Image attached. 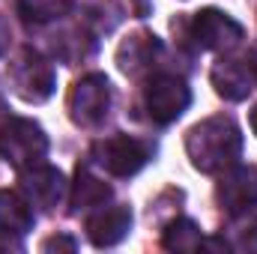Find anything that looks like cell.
Segmentation results:
<instances>
[{
    "label": "cell",
    "mask_w": 257,
    "mask_h": 254,
    "mask_svg": "<svg viewBox=\"0 0 257 254\" xmlns=\"http://www.w3.org/2000/svg\"><path fill=\"white\" fill-rule=\"evenodd\" d=\"M233 218H236V224L227 227V239L221 236L224 245L233 251H257V218H248V212L233 215Z\"/></svg>",
    "instance_id": "obj_17"
},
{
    "label": "cell",
    "mask_w": 257,
    "mask_h": 254,
    "mask_svg": "<svg viewBox=\"0 0 257 254\" xmlns=\"http://www.w3.org/2000/svg\"><path fill=\"white\" fill-rule=\"evenodd\" d=\"M212 87L221 99L242 102L257 87V63L236 60V57H221L212 66Z\"/></svg>",
    "instance_id": "obj_11"
},
{
    "label": "cell",
    "mask_w": 257,
    "mask_h": 254,
    "mask_svg": "<svg viewBox=\"0 0 257 254\" xmlns=\"http://www.w3.org/2000/svg\"><path fill=\"white\" fill-rule=\"evenodd\" d=\"M21 194L30 206L42 209V212H51L54 206H60L66 194V177L51 168V165H33V168H24L21 171Z\"/></svg>",
    "instance_id": "obj_9"
},
{
    "label": "cell",
    "mask_w": 257,
    "mask_h": 254,
    "mask_svg": "<svg viewBox=\"0 0 257 254\" xmlns=\"http://www.w3.org/2000/svg\"><path fill=\"white\" fill-rule=\"evenodd\" d=\"M159 39L153 36V33H135V36H128L126 42L120 45V51H117V66H120V72H126V75H138V72H144V69H150L153 60H156V54H159Z\"/></svg>",
    "instance_id": "obj_12"
},
{
    "label": "cell",
    "mask_w": 257,
    "mask_h": 254,
    "mask_svg": "<svg viewBox=\"0 0 257 254\" xmlns=\"http://www.w3.org/2000/svg\"><path fill=\"white\" fill-rule=\"evenodd\" d=\"M45 153H48V135L42 132L39 123L27 117H12L3 123L0 129V159L3 162L24 171V168L39 165Z\"/></svg>",
    "instance_id": "obj_2"
},
{
    "label": "cell",
    "mask_w": 257,
    "mask_h": 254,
    "mask_svg": "<svg viewBox=\"0 0 257 254\" xmlns=\"http://www.w3.org/2000/svg\"><path fill=\"white\" fill-rule=\"evenodd\" d=\"M162 242H165L168 251H200L203 248V233L192 218H174L165 227Z\"/></svg>",
    "instance_id": "obj_15"
},
{
    "label": "cell",
    "mask_w": 257,
    "mask_h": 254,
    "mask_svg": "<svg viewBox=\"0 0 257 254\" xmlns=\"http://www.w3.org/2000/svg\"><path fill=\"white\" fill-rule=\"evenodd\" d=\"M9 39H12V33H9V21L0 15V54H6V48H9Z\"/></svg>",
    "instance_id": "obj_19"
},
{
    "label": "cell",
    "mask_w": 257,
    "mask_h": 254,
    "mask_svg": "<svg viewBox=\"0 0 257 254\" xmlns=\"http://www.w3.org/2000/svg\"><path fill=\"white\" fill-rule=\"evenodd\" d=\"M75 0H18V12L27 24H45L54 18H63Z\"/></svg>",
    "instance_id": "obj_16"
},
{
    "label": "cell",
    "mask_w": 257,
    "mask_h": 254,
    "mask_svg": "<svg viewBox=\"0 0 257 254\" xmlns=\"http://www.w3.org/2000/svg\"><path fill=\"white\" fill-rule=\"evenodd\" d=\"M90 159L111 177H135L153 159V147L135 135H111L93 144Z\"/></svg>",
    "instance_id": "obj_3"
},
{
    "label": "cell",
    "mask_w": 257,
    "mask_h": 254,
    "mask_svg": "<svg viewBox=\"0 0 257 254\" xmlns=\"http://www.w3.org/2000/svg\"><path fill=\"white\" fill-rule=\"evenodd\" d=\"M189 36L200 51H230L242 39V24L221 9H200L189 24Z\"/></svg>",
    "instance_id": "obj_7"
},
{
    "label": "cell",
    "mask_w": 257,
    "mask_h": 254,
    "mask_svg": "<svg viewBox=\"0 0 257 254\" xmlns=\"http://www.w3.org/2000/svg\"><path fill=\"white\" fill-rule=\"evenodd\" d=\"M54 248H69V251H75V239H69V236H54V239L42 242V251H54Z\"/></svg>",
    "instance_id": "obj_18"
},
{
    "label": "cell",
    "mask_w": 257,
    "mask_h": 254,
    "mask_svg": "<svg viewBox=\"0 0 257 254\" xmlns=\"http://www.w3.org/2000/svg\"><path fill=\"white\" fill-rule=\"evenodd\" d=\"M144 105H147V117L153 123L171 126L192 105V90H189V84L183 78L162 72V75H153L147 81V87H144Z\"/></svg>",
    "instance_id": "obj_4"
},
{
    "label": "cell",
    "mask_w": 257,
    "mask_h": 254,
    "mask_svg": "<svg viewBox=\"0 0 257 254\" xmlns=\"http://www.w3.org/2000/svg\"><path fill=\"white\" fill-rule=\"evenodd\" d=\"M33 206L24 200V194L0 191V236H24L33 230Z\"/></svg>",
    "instance_id": "obj_13"
},
{
    "label": "cell",
    "mask_w": 257,
    "mask_h": 254,
    "mask_svg": "<svg viewBox=\"0 0 257 254\" xmlns=\"http://www.w3.org/2000/svg\"><path fill=\"white\" fill-rule=\"evenodd\" d=\"M132 230V209L126 203H111V206H96L87 215V236L96 248H111L126 239Z\"/></svg>",
    "instance_id": "obj_10"
},
{
    "label": "cell",
    "mask_w": 257,
    "mask_h": 254,
    "mask_svg": "<svg viewBox=\"0 0 257 254\" xmlns=\"http://www.w3.org/2000/svg\"><path fill=\"white\" fill-rule=\"evenodd\" d=\"M111 197V186L102 183L90 168H78L75 174V189H72V212L96 209Z\"/></svg>",
    "instance_id": "obj_14"
},
{
    "label": "cell",
    "mask_w": 257,
    "mask_h": 254,
    "mask_svg": "<svg viewBox=\"0 0 257 254\" xmlns=\"http://www.w3.org/2000/svg\"><path fill=\"white\" fill-rule=\"evenodd\" d=\"M248 123H251V132L257 135V105L251 108V114H248Z\"/></svg>",
    "instance_id": "obj_20"
},
{
    "label": "cell",
    "mask_w": 257,
    "mask_h": 254,
    "mask_svg": "<svg viewBox=\"0 0 257 254\" xmlns=\"http://www.w3.org/2000/svg\"><path fill=\"white\" fill-rule=\"evenodd\" d=\"M111 111V84L105 75L90 72L81 81H75L69 93V117L81 129H96L108 120Z\"/></svg>",
    "instance_id": "obj_5"
},
{
    "label": "cell",
    "mask_w": 257,
    "mask_h": 254,
    "mask_svg": "<svg viewBox=\"0 0 257 254\" xmlns=\"http://www.w3.org/2000/svg\"><path fill=\"white\" fill-rule=\"evenodd\" d=\"M186 153L203 174H218L236 165L242 153V132L230 117H206L186 135Z\"/></svg>",
    "instance_id": "obj_1"
},
{
    "label": "cell",
    "mask_w": 257,
    "mask_h": 254,
    "mask_svg": "<svg viewBox=\"0 0 257 254\" xmlns=\"http://www.w3.org/2000/svg\"><path fill=\"white\" fill-rule=\"evenodd\" d=\"M215 197L221 203V209L233 218V215H245L257 206V168L245 165H230L227 174L218 180Z\"/></svg>",
    "instance_id": "obj_8"
},
{
    "label": "cell",
    "mask_w": 257,
    "mask_h": 254,
    "mask_svg": "<svg viewBox=\"0 0 257 254\" xmlns=\"http://www.w3.org/2000/svg\"><path fill=\"white\" fill-rule=\"evenodd\" d=\"M9 81H12V90L24 102H45L54 93V87H57L54 66L33 48H21L18 51V57L9 66Z\"/></svg>",
    "instance_id": "obj_6"
}]
</instances>
